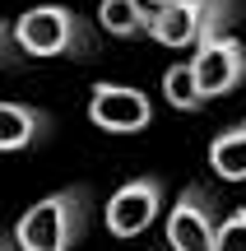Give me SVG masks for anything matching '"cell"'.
<instances>
[{"mask_svg": "<svg viewBox=\"0 0 246 251\" xmlns=\"http://www.w3.org/2000/svg\"><path fill=\"white\" fill-rule=\"evenodd\" d=\"M89 228V186H65L19 214L9 242L14 251H70Z\"/></svg>", "mask_w": 246, "mask_h": 251, "instance_id": "6da1fadb", "label": "cell"}, {"mask_svg": "<svg viewBox=\"0 0 246 251\" xmlns=\"http://www.w3.org/2000/svg\"><path fill=\"white\" fill-rule=\"evenodd\" d=\"M14 47L23 56L51 61V56H93L98 51V28L70 5H33L14 19Z\"/></svg>", "mask_w": 246, "mask_h": 251, "instance_id": "7a4b0ae2", "label": "cell"}, {"mask_svg": "<svg viewBox=\"0 0 246 251\" xmlns=\"http://www.w3.org/2000/svg\"><path fill=\"white\" fill-rule=\"evenodd\" d=\"M237 19H242V0H172V5L154 9L149 37L158 47H172V51H181V47L191 51V47L228 33Z\"/></svg>", "mask_w": 246, "mask_h": 251, "instance_id": "3957f363", "label": "cell"}, {"mask_svg": "<svg viewBox=\"0 0 246 251\" xmlns=\"http://www.w3.org/2000/svg\"><path fill=\"white\" fill-rule=\"evenodd\" d=\"M186 70H191L195 93H200L204 102L209 98H228V93L246 79V47L232 33H219V37H209V42L191 47Z\"/></svg>", "mask_w": 246, "mask_h": 251, "instance_id": "277c9868", "label": "cell"}, {"mask_svg": "<svg viewBox=\"0 0 246 251\" xmlns=\"http://www.w3.org/2000/svg\"><path fill=\"white\" fill-rule=\"evenodd\" d=\"M89 121L107 135H139V130L154 126V102L135 84H93Z\"/></svg>", "mask_w": 246, "mask_h": 251, "instance_id": "5b68a950", "label": "cell"}, {"mask_svg": "<svg viewBox=\"0 0 246 251\" xmlns=\"http://www.w3.org/2000/svg\"><path fill=\"white\" fill-rule=\"evenodd\" d=\"M158 209H163V181L158 177H135L126 186L112 191L107 209H102V224L112 237H139L154 228Z\"/></svg>", "mask_w": 246, "mask_h": 251, "instance_id": "8992f818", "label": "cell"}, {"mask_svg": "<svg viewBox=\"0 0 246 251\" xmlns=\"http://www.w3.org/2000/svg\"><path fill=\"white\" fill-rule=\"evenodd\" d=\"M214 228H219V214H214V200L204 186H186L181 200L167 214V247L172 251H214Z\"/></svg>", "mask_w": 246, "mask_h": 251, "instance_id": "52a82bcc", "label": "cell"}, {"mask_svg": "<svg viewBox=\"0 0 246 251\" xmlns=\"http://www.w3.org/2000/svg\"><path fill=\"white\" fill-rule=\"evenodd\" d=\"M46 130H51V117H46L42 107L0 98V153L33 149L37 140H46Z\"/></svg>", "mask_w": 246, "mask_h": 251, "instance_id": "ba28073f", "label": "cell"}, {"mask_svg": "<svg viewBox=\"0 0 246 251\" xmlns=\"http://www.w3.org/2000/svg\"><path fill=\"white\" fill-rule=\"evenodd\" d=\"M154 24V9L144 0H102L98 5V28L112 37H144Z\"/></svg>", "mask_w": 246, "mask_h": 251, "instance_id": "9c48e42d", "label": "cell"}, {"mask_svg": "<svg viewBox=\"0 0 246 251\" xmlns=\"http://www.w3.org/2000/svg\"><path fill=\"white\" fill-rule=\"evenodd\" d=\"M209 168L223 181H246V121L228 126L209 140Z\"/></svg>", "mask_w": 246, "mask_h": 251, "instance_id": "30bf717a", "label": "cell"}, {"mask_svg": "<svg viewBox=\"0 0 246 251\" xmlns=\"http://www.w3.org/2000/svg\"><path fill=\"white\" fill-rule=\"evenodd\" d=\"M163 98L172 102L177 112H204V98L195 93V79H191L186 65H167V75H163Z\"/></svg>", "mask_w": 246, "mask_h": 251, "instance_id": "8fae6325", "label": "cell"}, {"mask_svg": "<svg viewBox=\"0 0 246 251\" xmlns=\"http://www.w3.org/2000/svg\"><path fill=\"white\" fill-rule=\"evenodd\" d=\"M214 251H246V205H237L214 228Z\"/></svg>", "mask_w": 246, "mask_h": 251, "instance_id": "7c38bea8", "label": "cell"}, {"mask_svg": "<svg viewBox=\"0 0 246 251\" xmlns=\"http://www.w3.org/2000/svg\"><path fill=\"white\" fill-rule=\"evenodd\" d=\"M19 61H23V51L14 47V28L0 19V70H19Z\"/></svg>", "mask_w": 246, "mask_h": 251, "instance_id": "4fadbf2b", "label": "cell"}, {"mask_svg": "<svg viewBox=\"0 0 246 251\" xmlns=\"http://www.w3.org/2000/svg\"><path fill=\"white\" fill-rule=\"evenodd\" d=\"M144 5H149V9H158V5H172V0H144Z\"/></svg>", "mask_w": 246, "mask_h": 251, "instance_id": "5bb4252c", "label": "cell"}, {"mask_svg": "<svg viewBox=\"0 0 246 251\" xmlns=\"http://www.w3.org/2000/svg\"><path fill=\"white\" fill-rule=\"evenodd\" d=\"M0 251H14V242H0Z\"/></svg>", "mask_w": 246, "mask_h": 251, "instance_id": "9a60e30c", "label": "cell"}]
</instances>
